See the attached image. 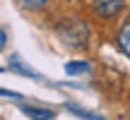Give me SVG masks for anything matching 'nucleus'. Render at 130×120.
I'll return each mask as SVG.
<instances>
[{"label": "nucleus", "instance_id": "obj_1", "mask_svg": "<svg viewBox=\"0 0 130 120\" xmlns=\"http://www.w3.org/2000/svg\"><path fill=\"white\" fill-rule=\"evenodd\" d=\"M125 0H94V12L101 19H113L123 12Z\"/></svg>", "mask_w": 130, "mask_h": 120}, {"label": "nucleus", "instance_id": "obj_2", "mask_svg": "<svg viewBox=\"0 0 130 120\" xmlns=\"http://www.w3.org/2000/svg\"><path fill=\"white\" fill-rule=\"evenodd\" d=\"M10 67H12V72H17V74H22V77H31V79H41V74L36 72V70H31L27 63H24L19 55H12L10 58Z\"/></svg>", "mask_w": 130, "mask_h": 120}, {"label": "nucleus", "instance_id": "obj_3", "mask_svg": "<svg viewBox=\"0 0 130 120\" xmlns=\"http://www.w3.org/2000/svg\"><path fill=\"white\" fill-rule=\"evenodd\" d=\"M116 43H118V51H121L123 55L130 58V19L123 24L121 29H118V34H116Z\"/></svg>", "mask_w": 130, "mask_h": 120}, {"label": "nucleus", "instance_id": "obj_4", "mask_svg": "<svg viewBox=\"0 0 130 120\" xmlns=\"http://www.w3.org/2000/svg\"><path fill=\"white\" fill-rule=\"evenodd\" d=\"M22 111H24V115H27L29 120H53V118H56V113H53L51 108H34V106H24Z\"/></svg>", "mask_w": 130, "mask_h": 120}, {"label": "nucleus", "instance_id": "obj_5", "mask_svg": "<svg viewBox=\"0 0 130 120\" xmlns=\"http://www.w3.org/2000/svg\"><path fill=\"white\" fill-rule=\"evenodd\" d=\"M92 70V65L87 63V60H70L68 65H65V72L68 74H84Z\"/></svg>", "mask_w": 130, "mask_h": 120}, {"label": "nucleus", "instance_id": "obj_6", "mask_svg": "<svg viewBox=\"0 0 130 120\" xmlns=\"http://www.w3.org/2000/svg\"><path fill=\"white\" fill-rule=\"evenodd\" d=\"M19 5L24 10H41V7L48 5V0H19Z\"/></svg>", "mask_w": 130, "mask_h": 120}, {"label": "nucleus", "instance_id": "obj_7", "mask_svg": "<svg viewBox=\"0 0 130 120\" xmlns=\"http://www.w3.org/2000/svg\"><path fill=\"white\" fill-rule=\"evenodd\" d=\"M0 96H5V98H22L17 91H10V89H0Z\"/></svg>", "mask_w": 130, "mask_h": 120}, {"label": "nucleus", "instance_id": "obj_8", "mask_svg": "<svg viewBox=\"0 0 130 120\" xmlns=\"http://www.w3.org/2000/svg\"><path fill=\"white\" fill-rule=\"evenodd\" d=\"M7 46V34H5V29H0V51Z\"/></svg>", "mask_w": 130, "mask_h": 120}]
</instances>
